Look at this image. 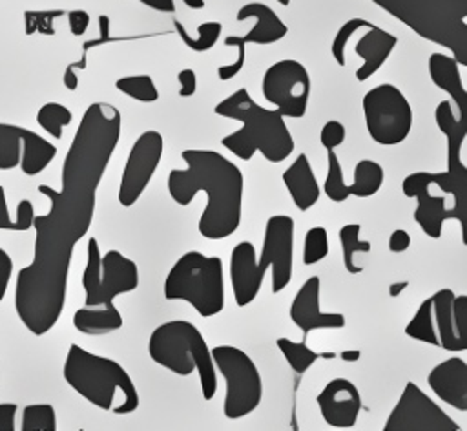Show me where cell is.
<instances>
[{
    "mask_svg": "<svg viewBox=\"0 0 467 431\" xmlns=\"http://www.w3.org/2000/svg\"><path fill=\"white\" fill-rule=\"evenodd\" d=\"M383 179H385V172L379 163L372 159H361L354 166L352 183L348 184L350 195L359 199L372 197L383 186Z\"/></svg>",
    "mask_w": 467,
    "mask_h": 431,
    "instance_id": "83f0119b",
    "label": "cell"
},
{
    "mask_svg": "<svg viewBox=\"0 0 467 431\" xmlns=\"http://www.w3.org/2000/svg\"><path fill=\"white\" fill-rule=\"evenodd\" d=\"M434 121L438 130L445 135V142H447V163L452 161H460V152L463 146V141L467 137L465 130L462 128V124L458 122L456 111L451 104V100H440L436 110H434Z\"/></svg>",
    "mask_w": 467,
    "mask_h": 431,
    "instance_id": "4316f807",
    "label": "cell"
},
{
    "mask_svg": "<svg viewBox=\"0 0 467 431\" xmlns=\"http://www.w3.org/2000/svg\"><path fill=\"white\" fill-rule=\"evenodd\" d=\"M427 69L432 84L449 93L451 104L456 108V117L467 133V89L462 82L460 64L452 55L436 51L427 60Z\"/></svg>",
    "mask_w": 467,
    "mask_h": 431,
    "instance_id": "ffe728a7",
    "label": "cell"
},
{
    "mask_svg": "<svg viewBox=\"0 0 467 431\" xmlns=\"http://www.w3.org/2000/svg\"><path fill=\"white\" fill-rule=\"evenodd\" d=\"M328 254V232L325 226H312L305 234L303 263L306 267L323 261Z\"/></svg>",
    "mask_w": 467,
    "mask_h": 431,
    "instance_id": "60d3db41",
    "label": "cell"
},
{
    "mask_svg": "<svg viewBox=\"0 0 467 431\" xmlns=\"http://www.w3.org/2000/svg\"><path fill=\"white\" fill-rule=\"evenodd\" d=\"M57 155V146L51 144L47 139L22 128V155H20V170L24 175L33 177L44 172Z\"/></svg>",
    "mask_w": 467,
    "mask_h": 431,
    "instance_id": "484cf974",
    "label": "cell"
},
{
    "mask_svg": "<svg viewBox=\"0 0 467 431\" xmlns=\"http://www.w3.org/2000/svg\"><path fill=\"white\" fill-rule=\"evenodd\" d=\"M164 152V139L157 130L142 131L131 144L117 192L119 205L133 206L153 179Z\"/></svg>",
    "mask_w": 467,
    "mask_h": 431,
    "instance_id": "4fadbf2b",
    "label": "cell"
},
{
    "mask_svg": "<svg viewBox=\"0 0 467 431\" xmlns=\"http://www.w3.org/2000/svg\"><path fill=\"white\" fill-rule=\"evenodd\" d=\"M347 137V130H345V124L341 121H336V119H330L327 121L323 126H321V131H319V142L325 150H336L337 146L343 144Z\"/></svg>",
    "mask_w": 467,
    "mask_h": 431,
    "instance_id": "f6af8a7d",
    "label": "cell"
},
{
    "mask_svg": "<svg viewBox=\"0 0 467 431\" xmlns=\"http://www.w3.org/2000/svg\"><path fill=\"white\" fill-rule=\"evenodd\" d=\"M179 82V97H192L197 91V75L192 68H184L177 73Z\"/></svg>",
    "mask_w": 467,
    "mask_h": 431,
    "instance_id": "c3c4849f",
    "label": "cell"
},
{
    "mask_svg": "<svg viewBox=\"0 0 467 431\" xmlns=\"http://www.w3.org/2000/svg\"><path fill=\"white\" fill-rule=\"evenodd\" d=\"M361 106L365 128L376 144L396 146L409 137L414 113L409 99L398 86L383 82L370 88L363 95Z\"/></svg>",
    "mask_w": 467,
    "mask_h": 431,
    "instance_id": "9c48e42d",
    "label": "cell"
},
{
    "mask_svg": "<svg viewBox=\"0 0 467 431\" xmlns=\"http://www.w3.org/2000/svg\"><path fill=\"white\" fill-rule=\"evenodd\" d=\"M13 276V259L11 256L0 247V301L5 298L9 289V281Z\"/></svg>",
    "mask_w": 467,
    "mask_h": 431,
    "instance_id": "681fc988",
    "label": "cell"
},
{
    "mask_svg": "<svg viewBox=\"0 0 467 431\" xmlns=\"http://www.w3.org/2000/svg\"><path fill=\"white\" fill-rule=\"evenodd\" d=\"M73 121V113L67 106L60 102H46L36 111L38 126L51 137L62 139L64 128L69 126Z\"/></svg>",
    "mask_w": 467,
    "mask_h": 431,
    "instance_id": "e575fe53",
    "label": "cell"
},
{
    "mask_svg": "<svg viewBox=\"0 0 467 431\" xmlns=\"http://www.w3.org/2000/svg\"><path fill=\"white\" fill-rule=\"evenodd\" d=\"M275 345H277V349L281 351V354L285 356V360L288 362L290 369H292L294 373H297V374L306 373V371L316 363V360L319 358V352L312 351V349L306 345L305 340H303V342H294V340H290V338L281 336V338L275 340Z\"/></svg>",
    "mask_w": 467,
    "mask_h": 431,
    "instance_id": "d6a6232c",
    "label": "cell"
},
{
    "mask_svg": "<svg viewBox=\"0 0 467 431\" xmlns=\"http://www.w3.org/2000/svg\"><path fill=\"white\" fill-rule=\"evenodd\" d=\"M173 27H175V33L179 35V38L184 42V46L195 53H204V51L212 49L223 33V24L217 20H206V22L199 24L195 37H192L186 31V27L182 26V22H179V20H173Z\"/></svg>",
    "mask_w": 467,
    "mask_h": 431,
    "instance_id": "f546056e",
    "label": "cell"
},
{
    "mask_svg": "<svg viewBox=\"0 0 467 431\" xmlns=\"http://www.w3.org/2000/svg\"><path fill=\"white\" fill-rule=\"evenodd\" d=\"M150 358L179 376L197 371L204 400L217 393V369L202 332L186 320H170L157 325L148 340Z\"/></svg>",
    "mask_w": 467,
    "mask_h": 431,
    "instance_id": "8992f818",
    "label": "cell"
},
{
    "mask_svg": "<svg viewBox=\"0 0 467 431\" xmlns=\"http://www.w3.org/2000/svg\"><path fill=\"white\" fill-rule=\"evenodd\" d=\"M410 247V234L403 228H396L390 232V237H389V250L394 252V254H401L405 250H409Z\"/></svg>",
    "mask_w": 467,
    "mask_h": 431,
    "instance_id": "f907efd6",
    "label": "cell"
},
{
    "mask_svg": "<svg viewBox=\"0 0 467 431\" xmlns=\"http://www.w3.org/2000/svg\"><path fill=\"white\" fill-rule=\"evenodd\" d=\"M321 418L336 429H350L356 426L361 411V393L354 382L337 376L332 378L316 396Z\"/></svg>",
    "mask_w": 467,
    "mask_h": 431,
    "instance_id": "2e32d148",
    "label": "cell"
},
{
    "mask_svg": "<svg viewBox=\"0 0 467 431\" xmlns=\"http://www.w3.org/2000/svg\"><path fill=\"white\" fill-rule=\"evenodd\" d=\"M168 301H186L199 316L212 318L224 309V270L219 256L184 252L170 268L162 287Z\"/></svg>",
    "mask_w": 467,
    "mask_h": 431,
    "instance_id": "52a82bcc",
    "label": "cell"
},
{
    "mask_svg": "<svg viewBox=\"0 0 467 431\" xmlns=\"http://www.w3.org/2000/svg\"><path fill=\"white\" fill-rule=\"evenodd\" d=\"M294 267V219L286 214L270 216L265 223L263 245L255 259V272L265 279L272 268V292L279 294L292 281Z\"/></svg>",
    "mask_w": 467,
    "mask_h": 431,
    "instance_id": "8fae6325",
    "label": "cell"
},
{
    "mask_svg": "<svg viewBox=\"0 0 467 431\" xmlns=\"http://www.w3.org/2000/svg\"><path fill=\"white\" fill-rule=\"evenodd\" d=\"M230 285L237 307L250 305L261 292L263 279L255 272V247L241 241L230 254Z\"/></svg>",
    "mask_w": 467,
    "mask_h": 431,
    "instance_id": "d6986e66",
    "label": "cell"
},
{
    "mask_svg": "<svg viewBox=\"0 0 467 431\" xmlns=\"http://www.w3.org/2000/svg\"><path fill=\"white\" fill-rule=\"evenodd\" d=\"M261 91L266 102L288 119H301L306 113L312 82L308 69L294 58H283L263 73Z\"/></svg>",
    "mask_w": 467,
    "mask_h": 431,
    "instance_id": "30bf717a",
    "label": "cell"
},
{
    "mask_svg": "<svg viewBox=\"0 0 467 431\" xmlns=\"http://www.w3.org/2000/svg\"><path fill=\"white\" fill-rule=\"evenodd\" d=\"M66 384L91 405L130 415L139 409V393L128 371L113 358L100 356L71 343L62 365Z\"/></svg>",
    "mask_w": 467,
    "mask_h": 431,
    "instance_id": "277c9868",
    "label": "cell"
},
{
    "mask_svg": "<svg viewBox=\"0 0 467 431\" xmlns=\"http://www.w3.org/2000/svg\"><path fill=\"white\" fill-rule=\"evenodd\" d=\"M64 15V9H46V11H24V33L26 35H55V20Z\"/></svg>",
    "mask_w": 467,
    "mask_h": 431,
    "instance_id": "b9f144b4",
    "label": "cell"
},
{
    "mask_svg": "<svg viewBox=\"0 0 467 431\" xmlns=\"http://www.w3.org/2000/svg\"><path fill=\"white\" fill-rule=\"evenodd\" d=\"M405 334L409 338H412V340H418V342L440 347L438 334H436V329H434V316H432V300H431V296L425 298L420 303V307L416 309L414 316L405 325Z\"/></svg>",
    "mask_w": 467,
    "mask_h": 431,
    "instance_id": "1f68e13d",
    "label": "cell"
},
{
    "mask_svg": "<svg viewBox=\"0 0 467 431\" xmlns=\"http://www.w3.org/2000/svg\"><path fill=\"white\" fill-rule=\"evenodd\" d=\"M319 276H310L296 292L288 314L292 323L303 332V338H306L312 331L321 329H343L347 320L341 312H323L321 310V283Z\"/></svg>",
    "mask_w": 467,
    "mask_h": 431,
    "instance_id": "e0dca14e",
    "label": "cell"
},
{
    "mask_svg": "<svg viewBox=\"0 0 467 431\" xmlns=\"http://www.w3.org/2000/svg\"><path fill=\"white\" fill-rule=\"evenodd\" d=\"M224 46L235 47L237 49V58L234 62H230V64H223V66L217 68V77L223 82L237 77L239 71L244 66V60H246V42H244V38L241 35H228L224 38Z\"/></svg>",
    "mask_w": 467,
    "mask_h": 431,
    "instance_id": "7bdbcfd3",
    "label": "cell"
},
{
    "mask_svg": "<svg viewBox=\"0 0 467 431\" xmlns=\"http://www.w3.org/2000/svg\"><path fill=\"white\" fill-rule=\"evenodd\" d=\"M215 369L226 382L223 413L228 420H239L254 413L263 398V380L255 362L235 345L212 349Z\"/></svg>",
    "mask_w": 467,
    "mask_h": 431,
    "instance_id": "ba28073f",
    "label": "cell"
},
{
    "mask_svg": "<svg viewBox=\"0 0 467 431\" xmlns=\"http://www.w3.org/2000/svg\"><path fill=\"white\" fill-rule=\"evenodd\" d=\"M120 131V111L104 100L91 102L64 155L60 190L38 184L49 199V212L33 219V259L18 270L15 283L16 316L35 336L47 334L62 316L73 250L93 223L97 188Z\"/></svg>",
    "mask_w": 467,
    "mask_h": 431,
    "instance_id": "6da1fadb",
    "label": "cell"
},
{
    "mask_svg": "<svg viewBox=\"0 0 467 431\" xmlns=\"http://www.w3.org/2000/svg\"><path fill=\"white\" fill-rule=\"evenodd\" d=\"M385 431H460V424L451 418L432 398L414 382H407L398 402L383 426Z\"/></svg>",
    "mask_w": 467,
    "mask_h": 431,
    "instance_id": "7c38bea8",
    "label": "cell"
},
{
    "mask_svg": "<svg viewBox=\"0 0 467 431\" xmlns=\"http://www.w3.org/2000/svg\"><path fill=\"white\" fill-rule=\"evenodd\" d=\"M407 287H409V281H394V283H390V287H389V294H390L392 298H396V296H400Z\"/></svg>",
    "mask_w": 467,
    "mask_h": 431,
    "instance_id": "db71d44e",
    "label": "cell"
},
{
    "mask_svg": "<svg viewBox=\"0 0 467 431\" xmlns=\"http://www.w3.org/2000/svg\"><path fill=\"white\" fill-rule=\"evenodd\" d=\"M292 203L296 205V208H299L301 212H306L308 208H312L321 195V188L317 184L316 173L312 170V164L308 161L306 153H299L292 164L283 172L281 175Z\"/></svg>",
    "mask_w": 467,
    "mask_h": 431,
    "instance_id": "cb8c5ba5",
    "label": "cell"
},
{
    "mask_svg": "<svg viewBox=\"0 0 467 431\" xmlns=\"http://www.w3.org/2000/svg\"><path fill=\"white\" fill-rule=\"evenodd\" d=\"M67 26H69L71 35L82 37L89 26V13L84 9L67 11Z\"/></svg>",
    "mask_w": 467,
    "mask_h": 431,
    "instance_id": "7dc6e473",
    "label": "cell"
},
{
    "mask_svg": "<svg viewBox=\"0 0 467 431\" xmlns=\"http://www.w3.org/2000/svg\"><path fill=\"white\" fill-rule=\"evenodd\" d=\"M22 126L0 122V170H11L20 164Z\"/></svg>",
    "mask_w": 467,
    "mask_h": 431,
    "instance_id": "8d00e7d4",
    "label": "cell"
},
{
    "mask_svg": "<svg viewBox=\"0 0 467 431\" xmlns=\"http://www.w3.org/2000/svg\"><path fill=\"white\" fill-rule=\"evenodd\" d=\"M409 186H434L452 197L451 206L445 205V221L454 219L460 223L462 241L467 247V166L463 161L447 163L443 172H412L401 181V188Z\"/></svg>",
    "mask_w": 467,
    "mask_h": 431,
    "instance_id": "5bb4252c",
    "label": "cell"
},
{
    "mask_svg": "<svg viewBox=\"0 0 467 431\" xmlns=\"http://www.w3.org/2000/svg\"><path fill=\"white\" fill-rule=\"evenodd\" d=\"M139 287L137 263L119 250H108L102 256V278L99 289V305L113 301L117 296Z\"/></svg>",
    "mask_w": 467,
    "mask_h": 431,
    "instance_id": "44dd1931",
    "label": "cell"
},
{
    "mask_svg": "<svg viewBox=\"0 0 467 431\" xmlns=\"http://www.w3.org/2000/svg\"><path fill=\"white\" fill-rule=\"evenodd\" d=\"M184 170L168 173V194L188 206L199 192H204L206 205L199 217L197 230L202 237L219 241L237 232L241 225L244 177L241 168L215 150H182Z\"/></svg>",
    "mask_w": 467,
    "mask_h": 431,
    "instance_id": "7a4b0ae2",
    "label": "cell"
},
{
    "mask_svg": "<svg viewBox=\"0 0 467 431\" xmlns=\"http://www.w3.org/2000/svg\"><path fill=\"white\" fill-rule=\"evenodd\" d=\"M102 278V254L99 248V241L95 237L88 239V259L82 272V289H84V305L95 307L99 305V289Z\"/></svg>",
    "mask_w": 467,
    "mask_h": 431,
    "instance_id": "f1b7e54d",
    "label": "cell"
},
{
    "mask_svg": "<svg viewBox=\"0 0 467 431\" xmlns=\"http://www.w3.org/2000/svg\"><path fill=\"white\" fill-rule=\"evenodd\" d=\"M396 44H398L396 35L372 24L367 29V33H363L354 44V53L363 60L354 73L356 80L365 82L374 73H378L379 68L387 62V58L392 55Z\"/></svg>",
    "mask_w": 467,
    "mask_h": 431,
    "instance_id": "7402d4cb",
    "label": "cell"
},
{
    "mask_svg": "<svg viewBox=\"0 0 467 431\" xmlns=\"http://www.w3.org/2000/svg\"><path fill=\"white\" fill-rule=\"evenodd\" d=\"M361 225L359 223H347L339 228V243L343 250V267L348 274H359L363 268L354 263V256L358 252H370L372 243L359 237Z\"/></svg>",
    "mask_w": 467,
    "mask_h": 431,
    "instance_id": "4dcf8cb0",
    "label": "cell"
},
{
    "mask_svg": "<svg viewBox=\"0 0 467 431\" xmlns=\"http://www.w3.org/2000/svg\"><path fill=\"white\" fill-rule=\"evenodd\" d=\"M73 325L78 332L88 336H102L113 331H119L124 325V318L115 307L113 301L95 305V307H80L73 314Z\"/></svg>",
    "mask_w": 467,
    "mask_h": 431,
    "instance_id": "d4e9b609",
    "label": "cell"
},
{
    "mask_svg": "<svg viewBox=\"0 0 467 431\" xmlns=\"http://www.w3.org/2000/svg\"><path fill=\"white\" fill-rule=\"evenodd\" d=\"M327 159H328V170H327L323 192L330 201L343 203L350 197V190H348V184H345L343 181V168H341L339 157L336 155L334 150H327Z\"/></svg>",
    "mask_w": 467,
    "mask_h": 431,
    "instance_id": "f35d334b",
    "label": "cell"
},
{
    "mask_svg": "<svg viewBox=\"0 0 467 431\" xmlns=\"http://www.w3.org/2000/svg\"><path fill=\"white\" fill-rule=\"evenodd\" d=\"M22 431H57V415L51 404H29L22 409Z\"/></svg>",
    "mask_w": 467,
    "mask_h": 431,
    "instance_id": "74e56055",
    "label": "cell"
},
{
    "mask_svg": "<svg viewBox=\"0 0 467 431\" xmlns=\"http://www.w3.org/2000/svg\"><path fill=\"white\" fill-rule=\"evenodd\" d=\"M361 356V351L359 349H345L339 352V358L343 362H358Z\"/></svg>",
    "mask_w": 467,
    "mask_h": 431,
    "instance_id": "f5cc1de1",
    "label": "cell"
},
{
    "mask_svg": "<svg viewBox=\"0 0 467 431\" xmlns=\"http://www.w3.org/2000/svg\"><path fill=\"white\" fill-rule=\"evenodd\" d=\"M334 356H336L334 352H321L319 354V358H334Z\"/></svg>",
    "mask_w": 467,
    "mask_h": 431,
    "instance_id": "11a10c76",
    "label": "cell"
},
{
    "mask_svg": "<svg viewBox=\"0 0 467 431\" xmlns=\"http://www.w3.org/2000/svg\"><path fill=\"white\" fill-rule=\"evenodd\" d=\"M418 37L451 51L467 68V0H372Z\"/></svg>",
    "mask_w": 467,
    "mask_h": 431,
    "instance_id": "5b68a950",
    "label": "cell"
},
{
    "mask_svg": "<svg viewBox=\"0 0 467 431\" xmlns=\"http://www.w3.org/2000/svg\"><path fill=\"white\" fill-rule=\"evenodd\" d=\"M432 316L438 343L449 352L467 351V294L440 289L432 296Z\"/></svg>",
    "mask_w": 467,
    "mask_h": 431,
    "instance_id": "9a60e30c",
    "label": "cell"
},
{
    "mask_svg": "<svg viewBox=\"0 0 467 431\" xmlns=\"http://www.w3.org/2000/svg\"><path fill=\"white\" fill-rule=\"evenodd\" d=\"M427 384L441 402L467 413V362L463 358L451 356L434 365L427 374Z\"/></svg>",
    "mask_w": 467,
    "mask_h": 431,
    "instance_id": "ac0fdd59",
    "label": "cell"
},
{
    "mask_svg": "<svg viewBox=\"0 0 467 431\" xmlns=\"http://www.w3.org/2000/svg\"><path fill=\"white\" fill-rule=\"evenodd\" d=\"M111 40H115V38H113L111 33H109V16H108V15H99V37H97V38H91V40H86V42L82 44V57H80V60L67 64L66 69L75 71V73L86 69V55H88V51H89L91 47H95V46H104V44H108V42H111Z\"/></svg>",
    "mask_w": 467,
    "mask_h": 431,
    "instance_id": "ee69618b",
    "label": "cell"
},
{
    "mask_svg": "<svg viewBox=\"0 0 467 431\" xmlns=\"http://www.w3.org/2000/svg\"><path fill=\"white\" fill-rule=\"evenodd\" d=\"M140 4H144L146 7H151L155 11L161 13H173L175 11V2L173 0H137ZM184 5H188L190 9H202L204 7V0H182Z\"/></svg>",
    "mask_w": 467,
    "mask_h": 431,
    "instance_id": "bcb514c9",
    "label": "cell"
},
{
    "mask_svg": "<svg viewBox=\"0 0 467 431\" xmlns=\"http://www.w3.org/2000/svg\"><path fill=\"white\" fill-rule=\"evenodd\" d=\"M18 407L15 402L0 404V431H15V415Z\"/></svg>",
    "mask_w": 467,
    "mask_h": 431,
    "instance_id": "816d5d0a",
    "label": "cell"
},
{
    "mask_svg": "<svg viewBox=\"0 0 467 431\" xmlns=\"http://www.w3.org/2000/svg\"><path fill=\"white\" fill-rule=\"evenodd\" d=\"M372 26V22L365 20V18H348L347 22H343V26L337 29V33L334 35L332 38V44H330V53H332V58L336 60L337 66H345L347 64V46H348V40L359 31V29H368Z\"/></svg>",
    "mask_w": 467,
    "mask_h": 431,
    "instance_id": "ab89813d",
    "label": "cell"
},
{
    "mask_svg": "<svg viewBox=\"0 0 467 431\" xmlns=\"http://www.w3.org/2000/svg\"><path fill=\"white\" fill-rule=\"evenodd\" d=\"M115 88L122 95H126V97H130L137 102H146L148 104V102L159 100V89H157L153 79L148 73L124 75V77L115 80Z\"/></svg>",
    "mask_w": 467,
    "mask_h": 431,
    "instance_id": "d590c367",
    "label": "cell"
},
{
    "mask_svg": "<svg viewBox=\"0 0 467 431\" xmlns=\"http://www.w3.org/2000/svg\"><path fill=\"white\" fill-rule=\"evenodd\" d=\"M213 113L241 122V128L224 135L221 144L241 161L255 152L270 163H283L294 152V137L277 110L259 106L246 88H239L213 106Z\"/></svg>",
    "mask_w": 467,
    "mask_h": 431,
    "instance_id": "3957f363",
    "label": "cell"
},
{
    "mask_svg": "<svg viewBox=\"0 0 467 431\" xmlns=\"http://www.w3.org/2000/svg\"><path fill=\"white\" fill-rule=\"evenodd\" d=\"M33 219H35V208H33V203L29 199H20L18 201L15 219H11L5 190L0 184V230L26 232V230L33 228Z\"/></svg>",
    "mask_w": 467,
    "mask_h": 431,
    "instance_id": "836d02e7",
    "label": "cell"
},
{
    "mask_svg": "<svg viewBox=\"0 0 467 431\" xmlns=\"http://www.w3.org/2000/svg\"><path fill=\"white\" fill-rule=\"evenodd\" d=\"M275 2H277V4H281V5H285V7H286V5H290V0H275Z\"/></svg>",
    "mask_w": 467,
    "mask_h": 431,
    "instance_id": "9f6ffc18",
    "label": "cell"
},
{
    "mask_svg": "<svg viewBox=\"0 0 467 431\" xmlns=\"http://www.w3.org/2000/svg\"><path fill=\"white\" fill-rule=\"evenodd\" d=\"M255 20L248 33L243 35L246 44L268 46L275 44L286 37L288 26L279 18V15L263 2H248L235 13V20Z\"/></svg>",
    "mask_w": 467,
    "mask_h": 431,
    "instance_id": "603a6c76",
    "label": "cell"
}]
</instances>
